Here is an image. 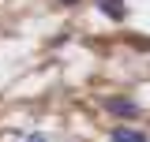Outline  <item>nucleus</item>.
Returning a JSON list of instances; mask_svg holds the SVG:
<instances>
[{"instance_id":"f257e3e1","label":"nucleus","mask_w":150,"mask_h":142,"mask_svg":"<svg viewBox=\"0 0 150 142\" xmlns=\"http://www.w3.org/2000/svg\"><path fill=\"white\" fill-rule=\"evenodd\" d=\"M105 112L116 116V120H139V112H143V108L135 105L131 97H109V101H105Z\"/></svg>"},{"instance_id":"f03ea898","label":"nucleus","mask_w":150,"mask_h":142,"mask_svg":"<svg viewBox=\"0 0 150 142\" xmlns=\"http://www.w3.org/2000/svg\"><path fill=\"white\" fill-rule=\"evenodd\" d=\"M109 138H112V142H150V138H146V131H139V127H128V124H120V127L109 135Z\"/></svg>"},{"instance_id":"7ed1b4c3","label":"nucleus","mask_w":150,"mask_h":142,"mask_svg":"<svg viewBox=\"0 0 150 142\" xmlns=\"http://www.w3.org/2000/svg\"><path fill=\"white\" fill-rule=\"evenodd\" d=\"M94 4H98V8H101V11H105L109 19H124V15H128L124 0H94Z\"/></svg>"},{"instance_id":"20e7f679","label":"nucleus","mask_w":150,"mask_h":142,"mask_svg":"<svg viewBox=\"0 0 150 142\" xmlns=\"http://www.w3.org/2000/svg\"><path fill=\"white\" fill-rule=\"evenodd\" d=\"M23 142H45V135H38V131H34V135H26Z\"/></svg>"},{"instance_id":"39448f33","label":"nucleus","mask_w":150,"mask_h":142,"mask_svg":"<svg viewBox=\"0 0 150 142\" xmlns=\"http://www.w3.org/2000/svg\"><path fill=\"white\" fill-rule=\"evenodd\" d=\"M60 4H64V8H71V4H79V0H60Z\"/></svg>"}]
</instances>
